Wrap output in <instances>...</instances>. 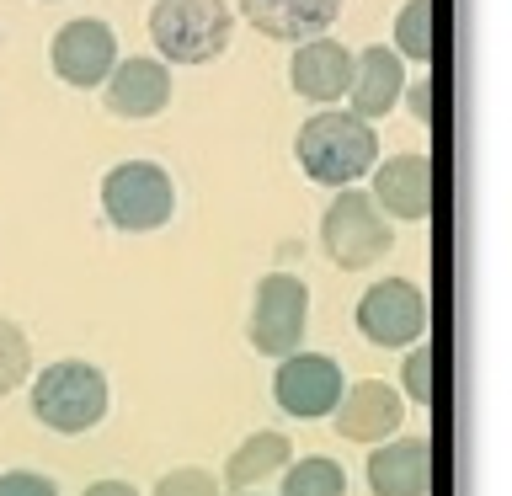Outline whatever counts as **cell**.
Wrapping results in <instances>:
<instances>
[{
    "mask_svg": "<svg viewBox=\"0 0 512 496\" xmlns=\"http://www.w3.org/2000/svg\"><path fill=\"white\" fill-rule=\"evenodd\" d=\"M240 496H262V491H240Z\"/></svg>",
    "mask_w": 512,
    "mask_h": 496,
    "instance_id": "484cf974",
    "label": "cell"
},
{
    "mask_svg": "<svg viewBox=\"0 0 512 496\" xmlns=\"http://www.w3.org/2000/svg\"><path fill=\"white\" fill-rule=\"evenodd\" d=\"M299 171L320 187H352L374 171L379 160V134L374 123L358 118L352 107H320L310 123H299L294 139Z\"/></svg>",
    "mask_w": 512,
    "mask_h": 496,
    "instance_id": "6da1fadb",
    "label": "cell"
},
{
    "mask_svg": "<svg viewBox=\"0 0 512 496\" xmlns=\"http://www.w3.org/2000/svg\"><path fill=\"white\" fill-rule=\"evenodd\" d=\"M80 496H139V491L128 486V480H96V486H86Z\"/></svg>",
    "mask_w": 512,
    "mask_h": 496,
    "instance_id": "d4e9b609",
    "label": "cell"
},
{
    "mask_svg": "<svg viewBox=\"0 0 512 496\" xmlns=\"http://www.w3.org/2000/svg\"><path fill=\"white\" fill-rule=\"evenodd\" d=\"M246 22L256 32L278 43H304V38H320L336 16H342V0H240Z\"/></svg>",
    "mask_w": 512,
    "mask_h": 496,
    "instance_id": "2e32d148",
    "label": "cell"
},
{
    "mask_svg": "<svg viewBox=\"0 0 512 496\" xmlns=\"http://www.w3.org/2000/svg\"><path fill=\"white\" fill-rule=\"evenodd\" d=\"M400 96H406V64H400L395 48H363V54H352V80H347V107L358 112V118H384Z\"/></svg>",
    "mask_w": 512,
    "mask_h": 496,
    "instance_id": "9a60e30c",
    "label": "cell"
},
{
    "mask_svg": "<svg viewBox=\"0 0 512 496\" xmlns=\"http://www.w3.org/2000/svg\"><path fill=\"white\" fill-rule=\"evenodd\" d=\"M374 192L368 198L379 203L384 219H427L432 214V160L427 155H390L374 160Z\"/></svg>",
    "mask_w": 512,
    "mask_h": 496,
    "instance_id": "7c38bea8",
    "label": "cell"
},
{
    "mask_svg": "<svg viewBox=\"0 0 512 496\" xmlns=\"http://www.w3.org/2000/svg\"><path fill=\"white\" fill-rule=\"evenodd\" d=\"M406 91H411V112H416V118H432V80H422V86H411V80H406Z\"/></svg>",
    "mask_w": 512,
    "mask_h": 496,
    "instance_id": "cb8c5ba5",
    "label": "cell"
},
{
    "mask_svg": "<svg viewBox=\"0 0 512 496\" xmlns=\"http://www.w3.org/2000/svg\"><path fill=\"white\" fill-rule=\"evenodd\" d=\"M102 208H107L112 230H128V235L160 230L176 214L171 171L155 166V160H123V166H112L102 176Z\"/></svg>",
    "mask_w": 512,
    "mask_h": 496,
    "instance_id": "5b68a950",
    "label": "cell"
},
{
    "mask_svg": "<svg viewBox=\"0 0 512 496\" xmlns=\"http://www.w3.org/2000/svg\"><path fill=\"white\" fill-rule=\"evenodd\" d=\"M155 496H224V486L208 470H198V464H182V470L160 475Z\"/></svg>",
    "mask_w": 512,
    "mask_h": 496,
    "instance_id": "44dd1931",
    "label": "cell"
},
{
    "mask_svg": "<svg viewBox=\"0 0 512 496\" xmlns=\"http://www.w3.org/2000/svg\"><path fill=\"white\" fill-rule=\"evenodd\" d=\"M310 326V288L294 272H267L251 294V320H246V342L262 358H283L304 342Z\"/></svg>",
    "mask_w": 512,
    "mask_h": 496,
    "instance_id": "8992f818",
    "label": "cell"
},
{
    "mask_svg": "<svg viewBox=\"0 0 512 496\" xmlns=\"http://www.w3.org/2000/svg\"><path fill=\"white\" fill-rule=\"evenodd\" d=\"M400 384H406V395L416 406H427L432 400V347H411L406 363H400Z\"/></svg>",
    "mask_w": 512,
    "mask_h": 496,
    "instance_id": "7402d4cb",
    "label": "cell"
},
{
    "mask_svg": "<svg viewBox=\"0 0 512 496\" xmlns=\"http://www.w3.org/2000/svg\"><path fill=\"white\" fill-rule=\"evenodd\" d=\"M320 246L342 272H363L395 246V224L379 214V203L363 187H336L331 208L320 214Z\"/></svg>",
    "mask_w": 512,
    "mask_h": 496,
    "instance_id": "277c9868",
    "label": "cell"
},
{
    "mask_svg": "<svg viewBox=\"0 0 512 496\" xmlns=\"http://www.w3.org/2000/svg\"><path fill=\"white\" fill-rule=\"evenodd\" d=\"M32 374V347H27V331L16 320L0 315V395H11L16 384H27Z\"/></svg>",
    "mask_w": 512,
    "mask_h": 496,
    "instance_id": "ffe728a7",
    "label": "cell"
},
{
    "mask_svg": "<svg viewBox=\"0 0 512 496\" xmlns=\"http://www.w3.org/2000/svg\"><path fill=\"white\" fill-rule=\"evenodd\" d=\"M283 496H347V470L326 454H304L299 464H283Z\"/></svg>",
    "mask_w": 512,
    "mask_h": 496,
    "instance_id": "ac0fdd59",
    "label": "cell"
},
{
    "mask_svg": "<svg viewBox=\"0 0 512 496\" xmlns=\"http://www.w3.org/2000/svg\"><path fill=\"white\" fill-rule=\"evenodd\" d=\"M395 54L400 59H432V0H406L395 16Z\"/></svg>",
    "mask_w": 512,
    "mask_h": 496,
    "instance_id": "d6986e66",
    "label": "cell"
},
{
    "mask_svg": "<svg viewBox=\"0 0 512 496\" xmlns=\"http://www.w3.org/2000/svg\"><path fill=\"white\" fill-rule=\"evenodd\" d=\"M331 422H336L342 438L374 448V443L395 438V432L406 427V400H400V390H395V384H384V379H358V384H347V390H342Z\"/></svg>",
    "mask_w": 512,
    "mask_h": 496,
    "instance_id": "30bf717a",
    "label": "cell"
},
{
    "mask_svg": "<svg viewBox=\"0 0 512 496\" xmlns=\"http://www.w3.org/2000/svg\"><path fill=\"white\" fill-rule=\"evenodd\" d=\"M288 80H294L299 96H310L320 107H336L347 96V80H352V48L336 43V38H304L288 59Z\"/></svg>",
    "mask_w": 512,
    "mask_h": 496,
    "instance_id": "4fadbf2b",
    "label": "cell"
},
{
    "mask_svg": "<svg viewBox=\"0 0 512 496\" xmlns=\"http://www.w3.org/2000/svg\"><path fill=\"white\" fill-rule=\"evenodd\" d=\"M48 64H54V75L64 86H102L107 70L118 64V32H112L102 16H75V22H64L54 32V43H48Z\"/></svg>",
    "mask_w": 512,
    "mask_h": 496,
    "instance_id": "9c48e42d",
    "label": "cell"
},
{
    "mask_svg": "<svg viewBox=\"0 0 512 496\" xmlns=\"http://www.w3.org/2000/svg\"><path fill=\"white\" fill-rule=\"evenodd\" d=\"M368 491L374 496H427L432 491V448L427 438H384L368 454Z\"/></svg>",
    "mask_w": 512,
    "mask_h": 496,
    "instance_id": "5bb4252c",
    "label": "cell"
},
{
    "mask_svg": "<svg viewBox=\"0 0 512 496\" xmlns=\"http://www.w3.org/2000/svg\"><path fill=\"white\" fill-rule=\"evenodd\" d=\"M358 331L374 347H411L427 331V294L411 278H379L358 299Z\"/></svg>",
    "mask_w": 512,
    "mask_h": 496,
    "instance_id": "ba28073f",
    "label": "cell"
},
{
    "mask_svg": "<svg viewBox=\"0 0 512 496\" xmlns=\"http://www.w3.org/2000/svg\"><path fill=\"white\" fill-rule=\"evenodd\" d=\"M0 496H59V486L43 470H6L0 475Z\"/></svg>",
    "mask_w": 512,
    "mask_h": 496,
    "instance_id": "603a6c76",
    "label": "cell"
},
{
    "mask_svg": "<svg viewBox=\"0 0 512 496\" xmlns=\"http://www.w3.org/2000/svg\"><path fill=\"white\" fill-rule=\"evenodd\" d=\"M347 379H342V363L326 358V352H283L278 358V374H272V400H278L283 416H299V422H320V416L336 411Z\"/></svg>",
    "mask_w": 512,
    "mask_h": 496,
    "instance_id": "52a82bcc",
    "label": "cell"
},
{
    "mask_svg": "<svg viewBox=\"0 0 512 496\" xmlns=\"http://www.w3.org/2000/svg\"><path fill=\"white\" fill-rule=\"evenodd\" d=\"M32 416L54 432H91L107 416V374L86 358H59L32 379Z\"/></svg>",
    "mask_w": 512,
    "mask_h": 496,
    "instance_id": "3957f363",
    "label": "cell"
},
{
    "mask_svg": "<svg viewBox=\"0 0 512 496\" xmlns=\"http://www.w3.org/2000/svg\"><path fill=\"white\" fill-rule=\"evenodd\" d=\"M288 459H294V448H288L283 432H251V438L240 443L230 459H224V480H219V486H230V491H251L256 480L278 475Z\"/></svg>",
    "mask_w": 512,
    "mask_h": 496,
    "instance_id": "e0dca14e",
    "label": "cell"
},
{
    "mask_svg": "<svg viewBox=\"0 0 512 496\" xmlns=\"http://www.w3.org/2000/svg\"><path fill=\"white\" fill-rule=\"evenodd\" d=\"M102 96H107V112L139 123V118H155V112L171 107V70L160 59H118L102 80Z\"/></svg>",
    "mask_w": 512,
    "mask_h": 496,
    "instance_id": "8fae6325",
    "label": "cell"
},
{
    "mask_svg": "<svg viewBox=\"0 0 512 496\" xmlns=\"http://www.w3.org/2000/svg\"><path fill=\"white\" fill-rule=\"evenodd\" d=\"M235 16L224 0H155L150 6V43L171 64H208L230 48Z\"/></svg>",
    "mask_w": 512,
    "mask_h": 496,
    "instance_id": "7a4b0ae2",
    "label": "cell"
}]
</instances>
